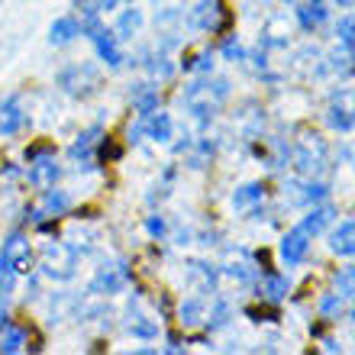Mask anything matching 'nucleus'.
I'll use <instances>...</instances> for the list:
<instances>
[{
	"label": "nucleus",
	"instance_id": "10",
	"mask_svg": "<svg viewBox=\"0 0 355 355\" xmlns=\"http://www.w3.org/2000/svg\"><path fill=\"white\" fill-rule=\"evenodd\" d=\"M327 197H329V187L320 178H297V181L284 184V204L288 207H313V204H323Z\"/></svg>",
	"mask_w": 355,
	"mask_h": 355
},
{
	"label": "nucleus",
	"instance_id": "18",
	"mask_svg": "<svg viewBox=\"0 0 355 355\" xmlns=\"http://www.w3.org/2000/svg\"><path fill=\"white\" fill-rule=\"evenodd\" d=\"M333 220H336V207L333 204H327V200H323V204H313L307 210V216H304V220H300V230H304V233L310 236V239H313V236H320V233H327L329 226H333Z\"/></svg>",
	"mask_w": 355,
	"mask_h": 355
},
{
	"label": "nucleus",
	"instance_id": "32",
	"mask_svg": "<svg viewBox=\"0 0 355 355\" xmlns=\"http://www.w3.org/2000/svg\"><path fill=\"white\" fill-rule=\"evenodd\" d=\"M333 288H336V294H343V297H352L355 294V265H346V268H339L336 275H333Z\"/></svg>",
	"mask_w": 355,
	"mask_h": 355
},
{
	"label": "nucleus",
	"instance_id": "19",
	"mask_svg": "<svg viewBox=\"0 0 355 355\" xmlns=\"http://www.w3.org/2000/svg\"><path fill=\"white\" fill-rule=\"evenodd\" d=\"M178 323L184 329H197L207 323V297L204 294H191L178 304Z\"/></svg>",
	"mask_w": 355,
	"mask_h": 355
},
{
	"label": "nucleus",
	"instance_id": "27",
	"mask_svg": "<svg viewBox=\"0 0 355 355\" xmlns=\"http://www.w3.org/2000/svg\"><path fill=\"white\" fill-rule=\"evenodd\" d=\"M139 29H142V10H123L120 13V19H116V29H113V33H116V39H120V42H132V39L139 36Z\"/></svg>",
	"mask_w": 355,
	"mask_h": 355
},
{
	"label": "nucleus",
	"instance_id": "24",
	"mask_svg": "<svg viewBox=\"0 0 355 355\" xmlns=\"http://www.w3.org/2000/svg\"><path fill=\"white\" fill-rule=\"evenodd\" d=\"M78 36H81L78 17H58V19H52V26H49V42H52V46H68V42H75Z\"/></svg>",
	"mask_w": 355,
	"mask_h": 355
},
{
	"label": "nucleus",
	"instance_id": "43",
	"mask_svg": "<svg viewBox=\"0 0 355 355\" xmlns=\"http://www.w3.org/2000/svg\"><path fill=\"white\" fill-rule=\"evenodd\" d=\"M284 3H294V0H284Z\"/></svg>",
	"mask_w": 355,
	"mask_h": 355
},
{
	"label": "nucleus",
	"instance_id": "21",
	"mask_svg": "<svg viewBox=\"0 0 355 355\" xmlns=\"http://www.w3.org/2000/svg\"><path fill=\"white\" fill-rule=\"evenodd\" d=\"M329 252L339 255V259L355 255V220H343L339 226L329 230Z\"/></svg>",
	"mask_w": 355,
	"mask_h": 355
},
{
	"label": "nucleus",
	"instance_id": "11",
	"mask_svg": "<svg viewBox=\"0 0 355 355\" xmlns=\"http://www.w3.org/2000/svg\"><path fill=\"white\" fill-rule=\"evenodd\" d=\"M101 142H103V126H87L81 136H78L75 142H71V149H68V159L75 162L78 168H91L94 155L101 152Z\"/></svg>",
	"mask_w": 355,
	"mask_h": 355
},
{
	"label": "nucleus",
	"instance_id": "17",
	"mask_svg": "<svg viewBox=\"0 0 355 355\" xmlns=\"http://www.w3.org/2000/svg\"><path fill=\"white\" fill-rule=\"evenodd\" d=\"M142 120V136L152 142H159V146H165V142H171V136H175V120H171L165 110H152L146 113V116H139Z\"/></svg>",
	"mask_w": 355,
	"mask_h": 355
},
{
	"label": "nucleus",
	"instance_id": "3",
	"mask_svg": "<svg viewBox=\"0 0 355 355\" xmlns=\"http://www.w3.org/2000/svg\"><path fill=\"white\" fill-rule=\"evenodd\" d=\"M291 162H294L297 178H320L329 168V142L320 132H300L291 149Z\"/></svg>",
	"mask_w": 355,
	"mask_h": 355
},
{
	"label": "nucleus",
	"instance_id": "14",
	"mask_svg": "<svg viewBox=\"0 0 355 355\" xmlns=\"http://www.w3.org/2000/svg\"><path fill=\"white\" fill-rule=\"evenodd\" d=\"M91 42H94V49H97V58H101L107 68H120L123 62H126V55H123V42L116 39L113 29H107V26L97 29Z\"/></svg>",
	"mask_w": 355,
	"mask_h": 355
},
{
	"label": "nucleus",
	"instance_id": "33",
	"mask_svg": "<svg viewBox=\"0 0 355 355\" xmlns=\"http://www.w3.org/2000/svg\"><path fill=\"white\" fill-rule=\"evenodd\" d=\"M343 294H336V291H333V294H323V297H320V304H317V310H320V317L323 320H339V313H343Z\"/></svg>",
	"mask_w": 355,
	"mask_h": 355
},
{
	"label": "nucleus",
	"instance_id": "9",
	"mask_svg": "<svg viewBox=\"0 0 355 355\" xmlns=\"http://www.w3.org/2000/svg\"><path fill=\"white\" fill-rule=\"evenodd\" d=\"M29 184L46 191V187H55V181L62 178V165H58L55 152L52 149H33L29 152Z\"/></svg>",
	"mask_w": 355,
	"mask_h": 355
},
{
	"label": "nucleus",
	"instance_id": "31",
	"mask_svg": "<svg viewBox=\"0 0 355 355\" xmlns=\"http://www.w3.org/2000/svg\"><path fill=\"white\" fill-rule=\"evenodd\" d=\"M336 39H339V46H343V49L355 52V13H346V17H339V23H336Z\"/></svg>",
	"mask_w": 355,
	"mask_h": 355
},
{
	"label": "nucleus",
	"instance_id": "34",
	"mask_svg": "<svg viewBox=\"0 0 355 355\" xmlns=\"http://www.w3.org/2000/svg\"><path fill=\"white\" fill-rule=\"evenodd\" d=\"M181 68H184V71H197V75H210V71H214V52L204 49V52H197L194 58L181 62Z\"/></svg>",
	"mask_w": 355,
	"mask_h": 355
},
{
	"label": "nucleus",
	"instance_id": "8",
	"mask_svg": "<svg viewBox=\"0 0 355 355\" xmlns=\"http://www.w3.org/2000/svg\"><path fill=\"white\" fill-rule=\"evenodd\" d=\"M126 284H130V265L126 262L101 265V268L94 271L91 284H87V294H94V297H110V294H120Z\"/></svg>",
	"mask_w": 355,
	"mask_h": 355
},
{
	"label": "nucleus",
	"instance_id": "29",
	"mask_svg": "<svg viewBox=\"0 0 355 355\" xmlns=\"http://www.w3.org/2000/svg\"><path fill=\"white\" fill-rule=\"evenodd\" d=\"M136 65L146 68L152 81H168V78L175 75V65H171L165 55H142V62H136Z\"/></svg>",
	"mask_w": 355,
	"mask_h": 355
},
{
	"label": "nucleus",
	"instance_id": "44",
	"mask_svg": "<svg viewBox=\"0 0 355 355\" xmlns=\"http://www.w3.org/2000/svg\"><path fill=\"white\" fill-rule=\"evenodd\" d=\"M130 3H132V0H130Z\"/></svg>",
	"mask_w": 355,
	"mask_h": 355
},
{
	"label": "nucleus",
	"instance_id": "1",
	"mask_svg": "<svg viewBox=\"0 0 355 355\" xmlns=\"http://www.w3.org/2000/svg\"><path fill=\"white\" fill-rule=\"evenodd\" d=\"M230 94H233V85L226 81V78H197L191 85L184 87L181 94V103H184V110L194 116L197 123H210L216 113L223 110V103L230 101Z\"/></svg>",
	"mask_w": 355,
	"mask_h": 355
},
{
	"label": "nucleus",
	"instance_id": "7",
	"mask_svg": "<svg viewBox=\"0 0 355 355\" xmlns=\"http://www.w3.org/2000/svg\"><path fill=\"white\" fill-rule=\"evenodd\" d=\"M327 126L336 132L355 130V87H339L333 91L327 103Z\"/></svg>",
	"mask_w": 355,
	"mask_h": 355
},
{
	"label": "nucleus",
	"instance_id": "28",
	"mask_svg": "<svg viewBox=\"0 0 355 355\" xmlns=\"http://www.w3.org/2000/svg\"><path fill=\"white\" fill-rule=\"evenodd\" d=\"M26 343H29V329L26 327H13V323H10L7 329H0V352H3V355L23 352V349H26Z\"/></svg>",
	"mask_w": 355,
	"mask_h": 355
},
{
	"label": "nucleus",
	"instance_id": "37",
	"mask_svg": "<svg viewBox=\"0 0 355 355\" xmlns=\"http://www.w3.org/2000/svg\"><path fill=\"white\" fill-rule=\"evenodd\" d=\"M116 3L120 0H85V7L97 10V13H110V10H116Z\"/></svg>",
	"mask_w": 355,
	"mask_h": 355
},
{
	"label": "nucleus",
	"instance_id": "15",
	"mask_svg": "<svg viewBox=\"0 0 355 355\" xmlns=\"http://www.w3.org/2000/svg\"><path fill=\"white\" fill-rule=\"evenodd\" d=\"M281 262L284 265H300L304 259H307L310 252V236L300 230V226H294V230H288V233L281 236Z\"/></svg>",
	"mask_w": 355,
	"mask_h": 355
},
{
	"label": "nucleus",
	"instance_id": "16",
	"mask_svg": "<svg viewBox=\"0 0 355 355\" xmlns=\"http://www.w3.org/2000/svg\"><path fill=\"white\" fill-rule=\"evenodd\" d=\"M29 113L23 110L19 97H3L0 101V136H17L19 130H26Z\"/></svg>",
	"mask_w": 355,
	"mask_h": 355
},
{
	"label": "nucleus",
	"instance_id": "20",
	"mask_svg": "<svg viewBox=\"0 0 355 355\" xmlns=\"http://www.w3.org/2000/svg\"><path fill=\"white\" fill-rule=\"evenodd\" d=\"M294 13H297V23H300V29H304V33H317V29L329 19L327 0H304Z\"/></svg>",
	"mask_w": 355,
	"mask_h": 355
},
{
	"label": "nucleus",
	"instance_id": "2",
	"mask_svg": "<svg viewBox=\"0 0 355 355\" xmlns=\"http://www.w3.org/2000/svg\"><path fill=\"white\" fill-rule=\"evenodd\" d=\"M33 245H29L26 233H10L0 245V297H10L13 288H17L19 275H29L33 271Z\"/></svg>",
	"mask_w": 355,
	"mask_h": 355
},
{
	"label": "nucleus",
	"instance_id": "22",
	"mask_svg": "<svg viewBox=\"0 0 355 355\" xmlns=\"http://www.w3.org/2000/svg\"><path fill=\"white\" fill-rule=\"evenodd\" d=\"M130 101H132V107H136V113H139V116H146V113L159 110L162 91L152 85V81H139V85L130 87Z\"/></svg>",
	"mask_w": 355,
	"mask_h": 355
},
{
	"label": "nucleus",
	"instance_id": "4",
	"mask_svg": "<svg viewBox=\"0 0 355 355\" xmlns=\"http://www.w3.org/2000/svg\"><path fill=\"white\" fill-rule=\"evenodd\" d=\"M78 259H81V252L71 243H49L42 249V259H39V271L49 281H71L78 271Z\"/></svg>",
	"mask_w": 355,
	"mask_h": 355
},
{
	"label": "nucleus",
	"instance_id": "41",
	"mask_svg": "<svg viewBox=\"0 0 355 355\" xmlns=\"http://www.w3.org/2000/svg\"><path fill=\"white\" fill-rule=\"evenodd\" d=\"M323 349H327V352H339V346H336V339H327V343H323Z\"/></svg>",
	"mask_w": 355,
	"mask_h": 355
},
{
	"label": "nucleus",
	"instance_id": "35",
	"mask_svg": "<svg viewBox=\"0 0 355 355\" xmlns=\"http://www.w3.org/2000/svg\"><path fill=\"white\" fill-rule=\"evenodd\" d=\"M223 58L226 62H245V49H243V42H239V36H226V42H223Z\"/></svg>",
	"mask_w": 355,
	"mask_h": 355
},
{
	"label": "nucleus",
	"instance_id": "23",
	"mask_svg": "<svg viewBox=\"0 0 355 355\" xmlns=\"http://www.w3.org/2000/svg\"><path fill=\"white\" fill-rule=\"evenodd\" d=\"M262 200H265V184L262 181H245V184H239L233 191V197H230L233 210H252V207L262 204Z\"/></svg>",
	"mask_w": 355,
	"mask_h": 355
},
{
	"label": "nucleus",
	"instance_id": "39",
	"mask_svg": "<svg viewBox=\"0 0 355 355\" xmlns=\"http://www.w3.org/2000/svg\"><path fill=\"white\" fill-rule=\"evenodd\" d=\"M10 327V313H7V307H0V329H7Z\"/></svg>",
	"mask_w": 355,
	"mask_h": 355
},
{
	"label": "nucleus",
	"instance_id": "26",
	"mask_svg": "<svg viewBox=\"0 0 355 355\" xmlns=\"http://www.w3.org/2000/svg\"><path fill=\"white\" fill-rule=\"evenodd\" d=\"M216 275H220V271L207 262H191V268H187V281H191L200 294H210V291L216 288Z\"/></svg>",
	"mask_w": 355,
	"mask_h": 355
},
{
	"label": "nucleus",
	"instance_id": "25",
	"mask_svg": "<svg viewBox=\"0 0 355 355\" xmlns=\"http://www.w3.org/2000/svg\"><path fill=\"white\" fill-rule=\"evenodd\" d=\"M291 294V281L284 275H275V271H265L262 284H259V297L268 300V304H281V300Z\"/></svg>",
	"mask_w": 355,
	"mask_h": 355
},
{
	"label": "nucleus",
	"instance_id": "38",
	"mask_svg": "<svg viewBox=\"0 0 355 355\" xmlns=\"http://www.w3.org/2000/svg\"><path fill=\"white\" fill-rule=\"evenodd\" d=\"M165 352H168V355L184 352V346H181V339H178V336H168V346H165Z\"/></svg>",
	"mask_w": 355,
	"mask_h": 355
},
{
	"label": "nucleus",
	"instance_id": "6",
	"mask_svg": "<svg viewBox=\"0 0 355 355\" xmlns=\"http://www.w3.org/2000/svg\"><path fill=\"white\" fill-rule=\"evenodd\" d=\"M226 3L223 0H197L194 7L187 10V29L191 33H220L226 26Z\"/></svg>",
	"mask_w": 355,
	"mask_h": 355
},
{
	"label": "nucleus",
	"instance_id": "5",
	"mask_svg": "<svg viewBox=\"0 0 355 355\" xmlns=\"http://www.w3.org/2000/svg\"><path fill=\"white\" fill-rule=\"evenodd\" d=\"M58 87L71 97H91L101 91V68L91 62H71L55 75Z\"/></svg>",
	"mask_w": 355,
	"mask_h": 355
},
{
	"label": "nucleus",
	"instance_id": "40",
	"mask_svg": "<svg viewBox=\"0 0 355 355\" xmlns=\"http://www.w3.org/2000/svg\"><path fill=\"white\" fill-rule=\"evenodd\" d=\"M336 7H343V10H352L355 7V0H333Z\"/></svg>",
	"mask_w": 355,
	"mask_h": 355
},
{
	"label": "nucleus",
	"instance_id": "30",
	"mask_svg": "<svg viewBox=\"0 0 355 355\" xmlns=\"http://www.w3.org/2000/svg\"><path fill=\"white\" fill-rule=\"evenodd\" d=\"M223 271L230 275V278H236V281H243V284H249V281H255V265L249 262V252H243V262H226L223 265Z\"/></svg>",
	"mask_w": 355,
	"mask_h": 355
},
{
	"label": "nucleus",
	"instance_id": "12",
	"mask_svg": "<svg viewBox=\"0 0 355 355\" xmlns=\"http://www.w3.org/2000/svg\"><path fill=\"white\" fill-rule=\"evenodd\" d=\"M68 210H71V197L65 194V191H52V187H46V197H42V204L33 210V223L42 226L46 230V220H55V216H65Z\"/></svg>",
	"mask_w": 355,
	"mask_h": 355
},
{
	"label": "nucleus",
	"instance_id": "42",
	"mask_svg": "<svg viewBox=\"0 0 355 355\" xmlns=\"http://www.w3.org/2000/svg\"><path fill=\"white\" fill-rule=\"evenodd\" d=\"M349 320H352V323H355V304H352V310H349Z\"/></svg>",
	"mask_w": 355,
	"mask_h": 355
},
{
	"label": "nucleus",
	"instance_id": "13",
	"mask_svg": "<svg viewBox=\"0 0 355 355\" xmlns=\"http://www.w3.org/2000/svg\"><path fill=\"white\" fill-rule=\"evenodd\" d=\"M126 333L136 339H155L159 336V323L142 310V297L136 294V297L130 300V307H126Z\"/></svg>",
	"mask_w": 355,
	"mask_h": 355
},
{
	"label": "nucleus",
	"instance_id": "36",
	"mask_svg": "<svg viewBox=\"0 0 355 355\" xmlns=\"http://www.w3.org/2000/svg\"><path fill=\"white\" fill-rule=\"evenodd\" d=\"M165 230H168V226H165V216H162V214H152L149 220H146V233H149L152 239H162V236H165Z\"/></svg>",
	"mask_w": 355,
	"mask_h": 355
}]
</instances>
